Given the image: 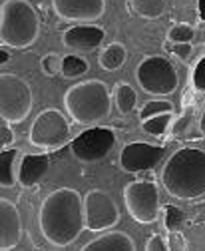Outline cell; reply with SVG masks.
Returning <instances> with one entry per match:
<instances>
[{
	"instance_id": "6da1fadb",
	"label": "cell",
	"mask_w": 205,
	"mask_h": 251,
	"mask_svg": "<svg viewBox=\"0 0 205 251\" xmlns=\"http://www.w3.org/2000/svg\"><path fill=\"white\" fill-rule=\"evenodd\" d=\"M38 224L48 243L56 247L74 243L86 229L84 198L72 187H58L42 201Z\"/></svg>"
},
{
	"instance_id": "7a4b0ae2",
	"label": "cell",
	"mask_w": 205,
	"mask_h": 251,
	"mask_svg": "<svg viewBox=\"0 0 205 251\" xmlns=\"http://www.w3.org/2000/svg\"><path fill=\"white\" fill-rule=\"evenodd\" d=\"M163 190L175 200H197L205 196V151L183 148L171 153L159 174Z\"/></svg>"
},
{
	"instance_id": "3957f363",
	"label": "cell",
	"mask_w": 205,
	"mask_h": 251,
	"mask_svg": "<svg viewBox=\"0 0 205 251\" xmlns=\"http://www.w3.org/2000/svg\"><path fill=\"white\" fill-rule=\"evenodd\" d=\"M64 108L70 118L82 126L100 124L112 112V92L102 80L74 84L64 94Z\"/></svg>"
},
{
	"instance_id": "277c9868",
	"label": "cell",
	"mask_w": 205,
	"mask_h": 251,
	"mask_svg": "<svg viewBox=\"0 0 205 251\" xmlns=\"http://www.w3.org/2000/svg\"><path fill=\"white\" fill-rule=\"evenodd\" d=\"M40 34V18L28 0H4L0 6V44L14 50L30 48Z\"/></svg>"
},
{
	"instance_id": "5b68a950",
	"label": "cell",
	"mask_w": 205,
	"mask_h": 251,
	"mask_svg": "<svg viewBox=\"0 0 205 251\" xmlns=\"http://www.w3.org/2000/svg\"><path fill=\"white\" fill-rule=\"evenodd\" d=\"M32 90L26 80L16 74L0 76V118L8 124H20L30 116Z\"/></svg>"
},
{
	"instance_id": "8992f818",
	"label": "cell",
	"mask_w": 205,
	"mask_h": 251,
	"mask_svg": "<svg viewBox=\"0 0 205 251\" xmlns=\"http://www.w3.org/2000/svg\"><path fill=\"white\" fill-rule=\"evenodd\" d=\"M139 88L150 96H167L180 86L178 70L163 56H148L139 62L136 70Z\"/></svg>"
},
{
	"instance_id": "52a82bcc",
	"label": "cell",
	"mask_w": 205,
	"mask_h": 251,
	"mask_svg": "<svg viewBox=\"0 0 205 251\" xmlns=\"http://www.w3.org/2000/svg\"><path fill=\"white\" fill-rule=\"evenodd\" d=\"M70 138V122L56 108L42 110L30 128V144L36 148L58 150Z\"/></svg>"
},
{
	"instance_id": "ba28073f",
	"label": "cell",
	"mask_w": 205,
	"mask_h": 251,
	"mask_svg": "<svg viewBox=\"0 0 205 251\" xmlns=\"http://www.w3.org/2000/svg\"><path fill=\"white\" fill-rule=\"evenodd\" d=\"M124 203L134 222L154 224L159 215V190L152 181H132L124 190Z\"/></svg>"
},
{
	"instance_id": "9c48e42d",
	"label": "cell",
	"mask_w": 205,
	"mask_h": 251,
	"mask_svg": "<svg viewBox=\"0 0 205 251\" xmlns=\"http://www.w3.org/2000/svg\"><path fill=\"white\" fill-rule=\"evenodd\" d=\"M86 209V229L104 231L120 222V209L115 200L104 190H90L84 196Z\"/></svg>"
},
{
	"instance_id": "30bf717a",
	"label": "cell",
	"mask_w": 205,
	"mask_h": 251,
	"mask_svg": "<svg viewBox=\"0 0 205 251\" xmlns=\"http://www.w3.org/2000/svg\"><path fill=\"white\" fill-rule=\"evenodd\" d=\"M114 146H115V134L110 128H90L72 140L70 150L76 160L92 164L104 160Z\"/></svg>"
},
{
	"instance_id": "8fae6325",
	"label": "cell",
	"mask_w": 205,
	"mask_h": 251,
	"mask_svg": "<svg viewBox=\"0 0 205 251\" xmlns=\"http://www.w3.org/2000/svg\"><path fill=\"white\" fill-rule=\"evenodd\" d=\"M163 158V148L143 142H132L124 146L120 153V166L128 174H139L154 170Z\"/></svg>"
},
{
	"instance_id": "7c38bea8",
	"label": "cell",
	"mask_w": 205,
	"mask_h": 251,
	"mask_svg": "<svg viewBox=\"0 0 205 251\" xmlns=\"http://www.w3.org/2000/svg\"><path fill=\"white\" fill-rule=\"evenodd\" d=\"M52 8L68 22H96L106 12V0H52Z\"/></svg>"
},
{
	"instance_id": "4fadbf2b",
	"label": "cell",
	"mask_w": 205,
	"mask_h": 251,
	"mask_svg": "<svg viewBox=\"0 0 205 251\" xmlns=\"http://www.w3.org/2000/svg\"><path fill=\"white\" fill-rule=\"evenodd\" d=\"M22 222L18 207L10 200H0V251H10L20 243Z\"/></svg>"
},
{
	"instance_id": "5bb4252c",
	"label": "cell",
	"mask_w": 205,
	"mask_h": 251,
	"mask_svg": "<svg viewBox=\"0 0 205 251\" xmlns=\"http://www.w3.org/2000/svg\"><path fill=\"white\" fill-rule=\"evenodd\" d=\"M104 38H106L104 28L92 26V24L72 26L62 34L64 46H68V48H72L76 52H92L104 42Z\"/></svg>"
},
{
	"instance_id": "9a60e30c",
	"label": "cell",
	"mask_w": 205,
	"mask_h": 251,
	"mask_svg": "<svg viewBox=\"0 0 205 251\" xmlns=\"http://www.w3.org/2000/svg\"><path fill=\"white\" fill-rule=\"evenodd\" d=\"M50 168V158L44 153H26L22 162H20V170H18V181L24 187H32L36 185L48 172Z\"/></svg>"
},
{
	"instance_id": "2e32d148",
	"label": "cell",
	"mask_w": 205,
	"mask_h": 251,
	"mask_svg": "<svg viewBox=\"0 0 205 251\" xmlns=\"http://www.w3.org/2000/svg\"><path fill=\"white\" fill-rule=\"evenodd\" d=\"M80 251H136V243L124 231H108L86 243Z\"/></svg>"
},
{
	"instance_id": "e0dca14e",
	"label": "cell",
	"mask_w": 205,
	"mask_h": 251,
	"mask_svg": "<svg viewBox=\"0 0 205 251\" xmlns=\"http://www.w3.org/2000/svg\"><path fill=\"white\" fill-rule=\"evenodd\" d=\"M126 58H128L126 46H124L122 42H112V44H108V46L100 52L98 64H100V68H104V70H108V72H114V70H120V68L124 66Z\"/></svg>"
},
{
	"instance_id": "ac0fdd59",
	"label": "cell",
	"mask_w": 205,
	"mask_h": 251,
	"mask_svg": "<svg viewBox=\"0 0 205 251\" xmlns=\"http://www.w3.org/2000/svg\"><path fill=\"white\" fill-rule=\"evenodd\" d=\"M18 160V150H2L0 151V187H12L18 181V174L14 172Z\"/></svg>"
},
{
	"instance_id": "d6986e66",
	"label": "cell",
	"mask_w": 205,
	"mask_h": 251,
	"mask_svg": "<svg viewBox=\"0 0 205 251\" xmlns=\"http://www.w3.org/2000/svg\"><path fill=\"white\" fill-rule=\"evenodd\" d=\"M128 10L145 20H156L165 12V0H128Z\"/></svg>"
},
{
	"instance_id": "ffe728a7",
	"label": "cell",
	"mask_w": 205,
	"mask_h": 251,
	"mask_svg": "<svg viewBox=\"0 0 205 251\" xmlns=\"http://www.w3.org/2000/svg\"><path fill=\"white\" fill-rule=\"evenodd\" d=\"M112 94H114V100H115V108H118L122 114H130L132 110H136L137 94L130 84H126V82L118 84Z\"/></svg>"
},
{
	"instance_id": "44dd1931",
	"label": "cell",
	"mask_w": 205,
	"mask_h": 251,
	"mask_svg": "<svg viewBox=\"0 0 205 251\" xmlns=\"http://www.w3.org/2000/svg\"><path fill=\"white\" fill-rule=\"evenodd\" d=\"M90 64H88V60L82 58V56H76V54H68L62 58V76L64 78H80L88 72Z\"/></svg>"
},
{
	"instance_id": "7402d4cb",
	"label": "cell",
	"mask_w": 205,
	"mask_h": 251,
	"mask_svg": "<svg viewBox=\"0 0 205 251\" xmlns=\"http://www.w3.org/2000/svg\"><path fill=\"white\" fill-rule=\"evenodd\" d=\"M171 120H173V114H159V116L148 118L141 122V130L150 136H163L169 128Z\"/></svg>"
},
{
	"instance_id": "603a6c76",
	"label": "cell",
	"mask_w": 205,
	"mask_h": 251,
	"mask_svg": "<svg viewBox=\"0 0 205 251\" xmlns=\"http://www.w3.org/2000/svg\"><path fill=\"white\" fill-rule=\"evenodd\" d=\"M159 114H173V104L167 100H152L148 104H143V108L139 110L141 122L148 118H154V116H159Z\"/></svg>"
},
{
	"instance_id": "cb8c5ba5",
	"label": "cell",
	"mask_w": 205,
	"mask_h": 251,
	"mask_svg": "<svg viewBox=\"0 0 205 251\" xmlns=\"http://www.w3.org/2000/svg\"><path fill=\"white\" fill-rule=\"evenodd\" d=\"M193 36H195V30L189 24H175L167 32V40L171 44H189Z\"/></svg>"
},
{
	"instance_id": "d4e9b609",
	"label": "cell",
	"mask_w": 205,
	"mask_h": 251,
	"mask_svg": "<svg viewBox=\"0 0 205 251\" xmlns=\"http://www.w3.org/2000/svg\"><path fill=\"white\" fill-rule=\"evenodd\" d=\"M40 66L46 76H56L58 72H62V56H58L56 52H50L40 60Z\"/></svg>"
},
{
	"instance_id": "484cf974",
	"label": "cell",
	"mask_w": 205,
	"mask_h": 251,
	"mask_svg": "<svg viewBox=\"0 0 205 251\" xmlns=\"http://www.w3.org/2000/svg\"><path fill=\"white\" fill-rule=\"evenodd\" d=\"M182 224H183V213L175 205H167L165 207V227H167V231H180Z\"/></svg>"
},
{
	"instance_id": "4316f807",
	"label": "cell",
	"mask_w": 205,
	"mask_h": 251,
	"mask_svg": "<svg viewBox=\"0 0 205 251\" xmlns=\"http://www.w3.org/2000/svg\"><path fill=\"white\" fill-rule=\"evenodd\" d=\"M165 239H167L169 251H187V243L182 231H169Z\"/></svg>"
},
{
	"instance_id": "83f0119b",
	"label": "cell",
	"mask_w": 205,
	"mask_h": 251,
	"mask_svg": "<svg viewBox=\"0 0 205 251\" xmlns=\"http://www.w3.org/2000/svg\"><path fill=\"white\" fill-rule=\"evenodd\" d=\"M145 251H169L167 247V239L159 233H154L148 237V243H145Z\"/></svg>"
},
{
	"instance_id": "f1b7e54d",
	"label": "cell",
	"mask_w": 205,
	"mask_h": 251,
	"mask_svg": "<svg viewBox=\"0 0 205 251\" xmlns=\"http://www.w3.org/2000/svg\"><path fill=\"white\" fill-rule=\"evenodd\" d=\"M193 86L201 92H205V56L197 62V66L193 70Z\"/></svg>"
},
{
	"instance_id": "f546056e",
	"label": "cell",
	"mask_w": 205,
	"mask_h": 251,
	"mask_svg": "<svg viewBox=\"0 0 205 251\" xmlns=\"http://www.w3.org/2000/svg\"><path fill=\"white\" fill-rule=\"evenodd\" d=\"M12 144H14V132L10 130L8 122H2V126H0V146H2V150H6Z\"/></svg>"
},
{
	"instance_id": "4dcf8cb0",
	"label": "cell",
	"mask_w": 205,
	"mask_h": 251,
	"mask_svg": "<svg viewBox=\"0 0 205 251\" xmlns=\"http://www.w3.org/2000/svg\"><path fill=\"white\" fill-rule=\"evenodd\" d=\"M171 52H173L175 56H180L182 60H185V58H189V54H191V46H189V44H173V46H171Z\"/></svg>"
},
{
	"instance_id": "1f68e13d",
	"label": "cell",
	"mask_w": 205,
	"mask_h": 251,
	"mask_svg": "<svg viewBox=\"0 0 205 251\" xmlns=\"http://www.w3.org/2000/svg\"><path fill=\"white\" fill-rule=\"evenodd\" d=\"M8 60H10V54H8V50H4V46H2V48H0V64L4 66Z\"/></svg>"
},
{
	"instance_id": "d6a6232c",
	"label": "cell",
	"mask_w": 205,
	"mask_h": 251,
	"mask_svg": "<svg viewBox=\"0 0 205 251\" xmlns=\"http://www.w3.org/2000/svg\"><path fill=\"white\" fill-rule=\"evenodd\" d=\"M197 8H199V18H201V20H205V0H199Z\"/></svg>"
},
{
	"instance_id": "836d02e7",
	"label": "cell",
	"mask_w": 205,
	"mask_h": 251,
	"mask_svg": "<svg viewBox=\"0 0 205 251\" xmlns=\"http://www.w3.org/2000/svg\"><path fill=\"white\" fill-rule=\"evenodd\" d=\"M199 128H201V132H203V136H205V110H203V114H201V118H199Z\"/></svg>"
}]
</instances>
